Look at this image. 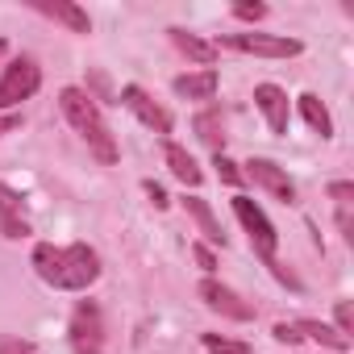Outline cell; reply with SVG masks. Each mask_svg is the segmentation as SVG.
I'll return each mask as SVG.
<instances>
[{
    "label": "cell",
    "mask_w": 354,
    "mask_h": 354,
    "mask_svg": "<svg viewBox=\"0 0 354 354\" xmlns=\"http://www.w3.org/2000/svg\"><path fill=\"white\" fill-rule=\"evenodd\" d=\"M254 104H259V113L267 117L271 133H288V92H283V88L259 84V88H254Z\"/></svg>",
    "instance_id": "cell-10"
},
{
    "label": "cell",
    "mask_w": 354,
    "mask_h": 354,
    "mask_svg": "<svg viewBox=\"0 0 354 354\" xmlns=\"http://www.w3.org/2000/svg\"><path fill=\"white\" fill-rule=\"evenodd\" d=\"M246 180H254L259 188H267V192H271L275 201H283V205L296 201V184L288 180V171L275 167L271 158H250V162H246Z\"/></svg>",
    "instance_id": "cell-7"
},
{
    "label": "cell",
    "mask_w": 354,
    "mask_h": 354,
    "mask_svg": "<svg viewBox=\"0 0 354 354\" xmlns=\"http://www.w3.org/2000/svg\"><path fill=\"white\" fill-rule=\"evenodd\" d=\"M296 333L300 337H313V342H321V346H329V350H350V337H342L337 329H329L325 321H296Z\"/></svg>",
    "instance_id": "cell-18"
},
{
    "label": "cell",
    "mask_w": 354,
    "mask_h": 354,
    "mask_svg": "<svg viewBox=\"0 0 354 354\" xmlns=\"http://www.w3.org/2000/svg\"><path fill=\"white\" fill-rule=\"evenodd\" d=\"M201 342H205V350H209V354H250V346H246V342H238V337H217V333H205Z\"/></svg>",
    "instance_id": "cell-20"
},
{
    "label": "cell",
    "mask_w": 354,
    "mask_h": 354,
    "mask_svg": "<svg viewBox=\"0 0 354 354\" xmlns=\"http://www.w3.org/2000/svg\"><path fill=\"white\" fill-rule=\"evenodd\" d=\"M42 84V71L34 59H13L5 67V75H0V109H13L21 100H30Z\"/></svg>",
    "instance_id": "cell-4"
},
{
    "label": "cell",
    "mask_w": 354,
    "mask_h": 354,
    "mask_svg": "<svg viewBox=\"0 0 354 354\" xmlns=\"http://www.w3.org/2000/svg\"><path fill=\"white\" fill-rule=\"evenodd\" d=\"M333 321H337V333H342V337H350V333H354V308H350V300H337Z\"/></svg>",
    "instance_id": "cell-23"
},
{
    "label": "cell",
    "mask_w": 354,
    "mask_h": 354,
    "mask_svg": "<svg viewBox=\"0 0 354 354\" xmlns=\"http://www.w3.org/2000/svg\"><path fill=\"white\" fill-rule=\"evenodd\" d=\"M234 213H238V221H242V230L250 234V246L259 250V259L263 263H271L275 259V246H279V234H275V225L267 221V213L250 201V196H234Z\"/></svg>",
    "instance_id": "cell-3"
},
{
    "label": "cell",
    "mask_w": 354,
    "mask_h": 354,
    "mask_svg": "<svg viewBox=\"0 0 354 354\" xmlns=\"http://www.w3.org/2000/svg\"><path fill=\"white\" fill-rule=\"evenodd\" d=\"M225 42H230L234 50L263 55V59H292V55H300V50H304L296 38H283V34H230Z\"/></svg>",
    "instance_id": "cell-6"
},
{
    "label": "cell",
    "mask_w": 354,
    "mask_h": 354,
    "mask_svg": "<svg viewBox=\"0 0 354 354\" xmlns=\"http://www.w3.org/2000/svg\"><path fill=\"white\" fill-rule=\"evenodd\" d=\"M59 104H63V117L75 125V133L88 142V150L100 158V162H117V142L100 117V104L84 92V88H63L59 92Z\"/></svg>",
    "instance_id": "cell-2"
},
{
    "label": "cell",
    "mask_w": 354,
    "mask_h": 354,
    "mask_svg": "<svg viewBox=\"0 0 354 354\" xmlns=\"http://www.w3.org/2000/svg\"><path fill=\"white\" fill-rule=\"evenodd\" d=\"M71 346H75V354H104V325H100V308L92 300H84L71 313Z\"/></svg>",
    "instance_id": "cell-5"
},
{
    "label": "cell",
    "mask_w": 354,
    "mask_h": 354,
    "mask_svg": "<svg viewBox=\"0 0 354 354\" xmlns=\"http://www.w3.org/2000/svg\"><path fill=\"white\" fill-rule=\"evenodd\" d=\"M213 167H217V175H221V180H225V184H230V188H238V184H242V180H246V175H242V171H238V162H230V158H225V154H217V158H213Z\"/></svg>",
    "instance_id": "cell-22"
},
{
    "label": "cell",
    "mask_w": 354,
    "mask_h": 354,
    "mask_svg": "<svg viewBox=\"0 0 354 354\" xmlns=\"http://www.w3.org/2000/svg\"><path fill=\"white\" fill-rule=\"evenodd\" d=\"M217 71H196V75H180L175 80V92L184 100H213L217 96Z\"/></svg>",
    "instance_id": "cell-15"
},
{
    "label": "cell",
    "mask_w": 354,
    "mask_h": 354,
    "mask_svg": "<svg viewBox=\"0 0 354 354\" xmlns=\"http://www.w3.org/2000/svg\"><path fill=\"white\" fill-rule=\"evenodd\" d=\"M192 254H196V263H201L205 271H213V267H217V254H213L205 242H196V246H192Z\"/></svg>",
    "instance_id": "cell-25"
},
{
    "label": "cell",
    "mask_w": 354,
    "mask_h": 354,
    "mask_svg": "<svg viewBox=\"0 0 354 354\" xmlns=\"http://www.w3.org/2000/svg\"><path fill=\"white\" fill-rule=\"evenodd\" d=\"M296 104H300V117H304V121H308V125H313L321 138H333V117H329V109H325V104H321L313 92H304Z\"/></svg>",
    "instance_id": "cell-16"
},
{
    "label": "cell",
    "mask_w": 354,
    "mask_h": 354,
    "mask_svg": "<svg viewBox=\"0 0 354 354\" xmlns=\"http://www.w3.org/2000/svg\"><path fill=\"white\" fill-rule=\"evenodd\" d=\"M21 125V117L17 113H9V117H0V133H9V129H17Z\"/></svg>",
    "instance_id": "cell-29"
},
{
    "label": "cell",
    "mask_w": 354,
    "mask_h": 354,
    "mask_svg": "<svg viewBox=\"0 0 354 354\" xmlns=\"http://www.w3.org/2000/svg\"><path fill=\"white\" fill-rule=\"evenodd\" d=\"M234 17H242V21H263L267 17V5H250V0H242V5H234Z\"/></svg>",
    "instance_id": "cell-24"
},
{
    "label": "cell",
    "mask_w": 354,
    "mask_h": 354,
    "mask_svg": "<svg viewBox=\"0 0 354 354\" xmlns=\"http://www.w3.org/2000/svg\"><path fill=\"white\" fill-rule=\"evenodd\" d=\"M117 100H121V104H125V109H129L142 125H150L154 133H171V113H167V109H158V104H154V100H150L138 84H125Z\"/></svg>",
    "instance_id": "cell-8"
},
{
    "label": "cell",
    "mask_w": 354,
    "mask_h": 354,
    "mask_svg": "<svg viewBox=\"0 0 354 354\" xmlns=\"http://www.w3.org/2000/svg\"><path fill=\"white\" fill-rule=\"evenodd\" d=\"M184 209L196 217V225H201V234L209 238V242H221L225 246V234H221V221L213 217V209H209V201H201V196H188L184 201Z\"/></svg>",
    "instance_id": "cell-17"
},
{
    "label": "cell",
    "mask_w": 354,
    "mask_h": 354,
    "mask_svg": "<svg viewBox=\"0 0 354 354\" xmlns=\"http://www.w3.org/2000/svg\"><path fill=\"white\" fill-rule=\"evenodd\" d=\"M167 167H171V175H175L184 188H201V180H205V171L196 167V158H192L184 146H175V142H167Z\"/></svg>",
    "instance_id": "cell-14"
},
{
    "label": "cell",
    "mask_w": 354,
    "mask_h": 354,
    "mask_svg": "<svg viewBox=\"0 0 354 354\" xmlns=\"http://www.w3.org/2000/svg\"><path fill=\"white\" fill-rule=\"evenodd\" d=\"M201 300H205L213 313L230 317V321H250V317H254V304H246L234 288H225V283H217V279H205V283H201Z\"/></svg>",
    "instance_id": "cell-9"
},
{
    "label": "cell",
    "mask_w": 354,
    "mask_h": 354,
    "mask_svg": "<svg viewBox=\"0 0 354 354\" xmlns=\"http://www.w3.org/2000/svg\"><path fill=\"white\" fill-rule=\"evenodd\" d=\"M142 188H146V196H150V201H154V209H167V205H171V201H167V192H162V188H158V184H154V180H146V184H142Z\"/></svg>",
    "instance_id": "cell-27"
},
{
    "label": "cell",
    "mask_w": 354,
    "mask_h": 354,
    "mask_svg": "<svg viewBox=\"0 0 354 354\" xmlns=\"http://www.w3.org/2000/svg\"><path fill=\"white\" fill-rule=\"evenodd\" d=\"M0 230L5 238H30V221H26V201L0 184Z\"/></svg>",
    "instance_id": "cell-11"
},
{
    "label": "cell",
    "mask_w": 354,
    "mask_h": 354,
    "mask_svg": "<svg viewBox=\"0 0 354 354\" xmlns=\"http://www.w3.org/2000/svg\"><path fill=\"white\" fill-rule=\"evenodd\" d=\"M34 271L50 288H59V292H84V288H92L100 279V259L84 242H75V246H50V242H42L34 250Z\"/></svg>",
    "instance_id": "cell-1"
},
{
    "label": "cell",
    "mask_w": 354,
    "mask_h": 354,
    "mask_svg": "<svg viewBox=\"0 0 354 354\" xmlns=\"http://www.w3.org/2000/svg\"><path fill=\"white\" fill-rule=\"evenodd\" d=\"M0 354H38V346L17 333H0Z\"/></svg>",
    "instance_id": "cell-21"
},
{
    "label": "cell",
    "mask_w": 354,
    "mask_h": 354,
    "mask_svg": "<svg viewBox=\"0 0 354 354\" xmlns=\"http://www.w3.org/2000/svg\"><path fill=\"white\" fill-rule=\"evenodd\" d=\"M329 196H333L337 205H350V196H354V184H346V180H342V184H329Z\"/></svg>",
    "instance_id": "cell-26"
},
{
    "label": "cell",
    "mask_w": 354,
    "mask_h": 354,
    "mask_svg": "<svg viewBox=\"0 0 354 354\" xmlns=\"http://www.w3.org/2000/svg\"><path fill=\"white\" fill-rule=\"evenodd\" d=\"M275 337H279V342H288V346H292V342H300L296 325H288V321H279V325H275Z\"/></svg>",
    "instance_id": "cell-28"
},
{
    "label": "cell",
    "mask_w": 354,
    "mask_h": 354,
    "mask_svg": "<svg viewBox=\"0 0 354 354\" xmlns=\"http://www.w3.org/2000/svg\"><path fill=\"white\" fill-rule=\"evenodd\" d=\"M167 34H171V42L180 46L192 63H201L205 71H213V63H217V46L213 42H205L201 34H188V30H167Z\"/></svg>",
    "instance_id": "cell-13"
},
{
    "label": "cell",
    "mask_w": 354,
    "mask_h": 354,
    "mask_svg": "<svg viewBox=\"0 0 354 354\" xmlns=\"http://www.w3.org/2000/svg\"><path fill=\"white\" fill-rule=\"evenodd\" d=\"M34 9L46 13V17H55V21H63L71 34H92V17L80 5H71V0H34Z\"/></svg>",
    "instance_id": "cell-12"
},
{
    "label": "cell",
    "mask_w": 354,
    "mask_h": 354,
    "mask_svg": "<svg viewBox=\"0 0 354 354\" xmlns=\"http://www.w3.org/2000/svg\"><path fill=\"white\" fill-rule=\"evenodd\" d=\"M196 133H201L205 146H213V154H221V146H225V125H221V113H217V109H209V113L196 117Z\"/></svg>",
    "instance_id": "cell-19"
},
{
    "label": "cell",
    "mask_w": 354,
    "mask_h": 354,
    "mask_svg": "<svg viewBox=\"0 0 354 354\" xmlns=\"http://www.w3.org/2000/svg\"><path fill=\"white\" fill-rule=\"evenodd\" d=\"M0 59H5V42H0Z\"/></svg>",
    "instance_id": "cell-30"
}]
</instances>
